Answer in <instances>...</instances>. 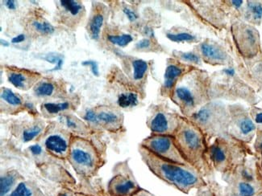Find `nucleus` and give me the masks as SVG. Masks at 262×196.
Segmentation results:
<instances>
[{"instance_id":"obj_8","label":"nucleus","mask_w":262,"mask_h":196,"mask_svg":"<svg viewBox=\"0 0 262 196\" xmlns=\"http://www.w3.org/2000/svg\"><path fill=\"white\" fill-rule=\"evenodd\" d=\"M106 196H154L141 188L128 165V159L118 162L107 184Z\"/></svg>"},{"instance_id":"obj_15","label":"nucleus","mask_w":262,"mask_h":196,"mask_svg":"<svg viewBox=\"0 0 262 196\" xmlns=\"http://www.w3.org/2000/svg\"><path fill=\"white\" fill-rule=\"evenodd\" d=\"M194 48L200 53L204 64L212 67L231 66L232 58L222 43L211 38L203 39Z\"/></svg>"},{"instance_id":"obj_37","label":"nucleus","mask_w":262,"mask_h":196,"mask_svg":"<svg viewBox=\"0 0 262 196\" xmlns=\"http://www.w3.org/2000/svg\"><path fill=\"white\" fill-rule=\"evenodd\" d=\"M122 11L124 12L127 20L129 21V23H137V21L140 19V15H139L137 10H136L133 7L124 6Z\"/></svg>"},{"instance_id":"obj_44","label":"nucleus","mask_w":262,"mask_h":196,"mask_svg":"<svg viewBox=\"0 0 262 196\" xmlns=\"http://www.w3.org/2000/svg\"><path fill=\"white\" fill-rule=\"evenodd\" d=\"M4 4H5V6L9 10L16 9V4H15V1H14V0H7V1H4Z\"/></svg>"},{"instance_id":"obj_12","label":"nucleus","mask_w":262,"mask_h":196,"mask_svg":"<svg viewBox=\"0 0 262 196\" xmlns=\"http://www.w3.org/2000/svg\"><path fill=\"white\" fill-rule=\"evenodd\" d=\"M180 114L173 111L166 105L151 106L147 117V127L151 134L173 135L179 127Z\"/></svg>"},{"instance_id":"obj_27","label":"nucleus","mask_w":262,"mask_h":196,"mask_svg":"<svg viewBox=\"0 0 262 196\" xmlns=\"http://www.w3.org/2000/svg\"><path fill=\"white\" fill-rule=\"evenodd\" d=\"M172 57L176 59L180 62L190 65V66L194 67V68H200L203 65V61L200 53L196 51L195 49H192L191 51L183 52L174 50L172 53Z\"/></svg>"},{"instance_id":"obj_17","label":"nucleus","mask_w":262,"mask_h":196,"mask_svg":"<svg viewBox=\"0 0 262 196\" xmlns=\"http://www.w3.org/2000/svg\"><path fill=\"white\" fill-rule=\"evenodd\" d=\"M93 110L95 121L92 125L95 128L103 129L114 135L125 133L124 114L118 106H99Z\"/></svg>"},{"instance_id":"obj_24","label":"nucleus","mask_w":262,"mask_h":196,"mask_svg":"<svg viewBox=\"0 0 262 196\" xmlns=\"http://www.w3.org/2000/svg\"><path fill=\"white\" fill-rule=\"evenodd\" d=\"M24 180L23 176L16 170L3 172L0 177V196H8Z\"/></svg>"},{"instance_id":"obj_4","label":"nucleus","mask_w":262,"mask_h":196,"mask_svg":"<svg viewBox=\"0 0 262 196\" xmlns=\"http://www.w3.org/2000/svg\"><path fill=\"white\" fill-rule=\"evenodd\" d=\"M104 159V149L93 140L73 134L67 160L79 177L88 180L96 176Z\"/></svg>"},{"instance_id":"obj_18","label":"nucleus","mask_w":262,"mask_h":196,"mask_svg":"<svg viewBox=\"0 0 262 196\" xmlns=\"http://www.w3.org/2000/svg\"><path fill=\"white\" fill-rule=\"evenodd\" d=\"M194 68H195L186 65L173 57L168 59L163 84L161 88V95L164 97L170 98L179 81Z\"/></svg>"},{"instance_id":"obj_32","label":"nucleus","mask_w":262,"mask_h":196,"mask_svg":"<svg viewBox=\"0 0 262 196\" xmlns=\"http://www.w3.org/2000/svg\"><path fill=\"white\" fill-rule=\"evenodd\" d=\"M60 4H61V8L64 9V11L67 14H70V15L72 17H77L78 15H81L82 11H83V7L78 1L61 0V1H60Z\"/></svg>"},{"instance_id":"obj_14","label":"nucleus","mask_w":262,"mask_h":196,"mask_svg":"<svg viewBox=\"0 0 262 196\" xmlns=\"http://www.w3.org/2000/svg\"><path fill=\"white\" fill-rule=\"evenodd\" d=\"M229 113V135L241 141L249 142L253 139L256 127L253 119L244 108L228 106Z\"/></svg>"},{"instance_id":"obj_9","label":"nucleus","mask_w":262,"mask_h":196,"mask_svg":"<svg viewBox=\"0 0 262 196\" xmlns=\"http://www.w3.org/2000/svg\"><path fill=\"white\" fill-rule=\"evenodd\" d=\"M232 41L241 57L251 60L260 53V36L254 27L243 22H234L230 28Z\"/></svg>"},{"instance_id":"obj_10","label":"nucleus","mask_w":262,"mask_h":196,"mask_svg":"<svg viewBox=\"0 0 262 196\" xmlns=\"http://www.w3.org/2000/svg\"><path fill=\"white\" fill-rule=\"evenodd\" d=\"M72 135L59 122H51L37 140L43 149L52 156L67 159Z\"/></svg>"},{"instance_id":"obj_5","label":"nucleus","mask_w":262,"mask_h":196,"mask_svg":"<svg viewBox=\"0 0 262 196\" xmlns=\"http://www.w3.org/2000/svg\"><path fill=\"white\" fill-rule=\"evenodd\" d=\"M205 134L210 144L211 140L229 135V113L222 102L211 101L189 117Z\"/></svg>"},{"instance_id":"obj_33","label":"nucleus","mask_w":262,"mask_h":196,"mask_svg":"<svg viewBox=\"0 0 262 196\" xmlns=\"http://www.w3.org/2000/svg\"><path fill=\"white\" fill-rule=\"evenodd\" d=\"M54 91H55V85L49 81H41L34 88L35 94L40 97L52 96Z\"/></svg>"},{"instance_id":"obj_35","label":"nucleus","mask_w":262,"mask_h":196,"mask_svg":"<svg viewBox=\"0 0 262 196\" xmlns=\"http://www.w3.org/2000/svg\"><path fill=\"white\" fill-rule=\"evenodd\" d=\"M208 184L206 187L198 189L197 193L194 196H220L218 191H220V186L215 183V180L207 182Z\"/></svg>"},{"instance_id":"obj_1","label":"nucleus","mask_w":262,"mask_h":196,"mask_svg":"<svg viewBox=\"0 0 262 196\" xmlns=\"http://www.w3.org/2000/svg\"><path fill=\"white\" fill-rule=\"evenodd\" d=\"M175 143L189 164L200 172L207 182L213 181L214 172L208 156L211 144L205 134L190 119L180 115L179 127L173 134Z\"/></svg>"},{"instance_id":"obj_19","label":"nucleus","mask_w":262,"mask_h":196,"mask_svg":"<svg viewBox=\"0 0 262 196\" xmlns=\"http://www.w3.org/2000/svg\"><path fill=\"white\" fill-rule=\"evenodd\" d=\"M45 121L36 119L35 121L25 122H15L12 125V133L19 140L27 143L38 139L46 130Z\"/></svg>"},{"instance_id":"obj_45","label":"nucleus","mask_w":262,"mask_h":196,"mask_svg":"<svg viewBox=\"0 0 262 196\" xmlns=\"http://www.w3.org/2000/svg\"><path fill=\"white\" fill-rule=\"evenodd\" d=\"M1 43H2L3 45L4 46V47H8L9 46V43H7V41H5V40H1Z\"/></svg>"},{"instance_id":"obj_40","label":"nucleus","mask_w":262,"mask_h":196,"mask_svg":"<svg viewBox=\"0 0 262 196\" xmlns=\"http://www.w3.org/2000/svg\"><path fill=\"white\" fill-rule=\"evenodd\" d=\"M82 65L83 66H88L91 68V70H92V74H93L94 76H96V77H99V66H98V64L96 61H83L82 63Z\"/></svg>"},{"instance_id":"obj_41","label":"nucleus","mask_w":262,"mask_h":196,"mask_svg":"<svg viewBox=\"0 0 262 196\" xmlns=\"http://www.w3.org/2000/svg\"><path fill=\"white\" fill-rule=\"evenodd\" d=\"M256 132H257V138H256V143H255V148H256V152L262 155V132L260 130H256Z\"/></svg>"},{"instance_id":"obj_23","label":"nucleus","mask_w":262,"mask_h":196,"mask_svg":"<svg viewBox=\"0 0 262 196\" xmlns=\"http://www.w3.org/2000/svg\"><path fill=\"white\" fill-rule=\"evenodd\" d=\"M165 36L170 41L179 43H189V44H198L202 41L203 38L195 32L185 27H173L168 31Z\"/></svg>"},{"instance_id":"obj_29","label":"nucleus","mask_w":262,"mask_h":196,"mask_svg":"<svg viewBox=\"0 0 262 196\" xmlns=\"http://www.w3.org/2000/svg\"><path fill=\"white\" fill-rule=\"evenodd\" d=\"M134 50L141 53H159L162 48L155 39L144 37L135 43Z\"/></svg>"},{"instance_id":"obj_16","label":"nucleus","mask_w":262,"mask_h":196,"mask_svg":"<svg viewBox=\"0 0 262 196\" xmlns=\"http://www.w3.org/2000/svg\"><path fill=\"white\" fill-rule=\"evenodd\" d=\"M120 58L124 75L145 97L147 81L152 62L132 56L121 55Z\"/></svg>"},{"instance_id":"obj_28","label":"nucleus","mask_w":262,"mask_h":196,"mask_svg":"<svg viewBox=\"0 0 262 196\" xmlns=\"http://www.w3.org/2000/svg\"><path fill=\"white\" fill-rule=\"evenodd\" d=\"M105 16L103 11H95L88 23V31L90 36L93 40H98L100 36L101 29L104 23Z\"/></svg>"},{"instance_id":"obj_2","label":"nucleus","mask_w":262,"mask_h":196,"mask_svg":"<svg viewBox=\"0 0 262 196\" xmlns=\"http://www.w3.org/2000/svg\"><path fill=\"white\" fill-rule=\"evenodd\" d=\"M138 151L144 164L154 176L181 192L189 194L193 189L198 190L208 184L205 178L191 165L165 160L141 145Z\"/></svg>"},{"instance_id":"obj_20","label":"nucleus","mask_w":262,"mask_h":196,"mask_svg":"<svg viewBox=\"0 0 262 196\" xmlns=\"http://www.w3.org/2000/svg\"><path fill=\"white\" fill-rule=\"evenodd\" d=\"M8 79L10 83L22 90H27L33 86L40 78L37 72H30L29 70L19 68H7Z\"/></svg>"},{"instance_id":"obj_34","label":"nucleus","mask_w":262,"mask_h":196,"mask_svg":"<svg viewBox=\"0 0 262 196\" xmlns=\"http://www.w3.org/2000/svg\"><path fill=\"white\" fill-rule=\"evenodd\" d=\"M31 26L33 28V30L38 32L40 35H44V36L52 35L55 31L54 27L47 21L33 20L31 23Z\"/></svg>"},{"instance_id":"obj_21","label":"nucleus","mask_w":262,"mask_h":196,"mask_svg":"<svg viewBox=\"0 0 262 196\" xmlns=\"http://www.w3.org/2000/svg\"><path fill=\"white\" fill-rule=\"evenodd\" d=\"M25 110L22 98L8 88H3L1 92V112L8 114H16Z\"/></svg>"},{"instance_id":"obj_36","label":"nucleus","mask_w":262,"mask_h":196,"mask_svg":"<svg viewBox=\"0 0 262 196\" xmlns=\"http://www.w3.org/2000/svg\"><path fill=\"white\" fill-rule=\"evenodd\" d=\"M42 59L50 64H55V68L52 69L51 71H57L62 68L63 59L60 55L54 54V53H50V54H47L42 57Z\"/></svg>"},{"instance_id":"obj_31","label":"nucleus","mask_w":262,"mask_h":196,"mask_svg":"<svg viewBox=\"0 0 262 196\" xmlns=\"http://www.w3.org/2000/svg\"><path fill=\"white\" fill-rule=\"evenodd\" d=\"M134 40L133 35L129 33L120 32L116 34H109L107 36V40L113 45L119 47H125L132 43Z\"/></svg>"},{"instance_id":"obj_7","label":"nucleus","mask_w":262,"mask_h":196,"mask_svg":"<svg viewBox=\"0 0 262 196\" xmlns=\"http://www.w3.org/2000/svg\"><path fill=\"white\" fill-rule=\"evenodd\" d=\"M186 6L199 26L215 33L225 27V11L221 1H187Z\"/></svg>"},{"instance_id":"obj_11","label":"nucleus","mask_w":262,"mask_h":196,"mask_svg":"<svg viewBox=\"0 0 262 196\" xmlns=\"http://www.w3.org/2000/svg\"><path fill=\"white\" fill-rule=\"evenodd\" d=\"M228 183L224 196H255L259 193L256 175L252 169L239 165L231 173L223 176Z\"/></svg>"},{"instance_id":"obj_25","label":"nucleus","mask_w":262,"mask_h":196,"mask_svg":"<svg viewBox=\"0 0 262 196\" xmlns=\"http://www.w3.org/2000/svg\"><path fill=\"white\" fill-rule=\"evenodd\" d=\"M72 108L71 103L68 102H46L41 105V112L45 117L51 118V117H59L65 114L66 112L71 110Z\"/></svg>"},{"instance_id":"obj_22","label":"nucleus","mask_w":262,"mask_h":196,"mask_svg":"<svg viewBox=\"0 0 262 196\" xmlns=\"http://www.w3.org/2000/svg\"><path fill=\"white\" fill-rule=\"evenodd\" d=\"M58 122L74 135L88 137L92 134V128L78 117L65 113L58 117Z\"/></svg>"},{"instance_id":"obj_42","label":"nucleus","mask_w":262,"mask_h":196,"mask_svg":"<svg viewBox=\"0 0 262 196\" xmlns=\"http://www.w3.org/2000/svg\"><path fill=\"white\" fill-rule=\"evenodd\" d=\"M56 196H75V193L70 189H61L57 191Z\"/></svg>"},{"instance_id":"obj_43","label":"nucleus","mask_w":262,"mask_h":196,"mask_svg":"<svg viewBox=\"0 0 262 196\" xmlns=\"http://www.w3.org/2000/svg\"><path fill=\"white\" fill-rule=\"evenodd\" d=\"M25 39H26V36H25V34H19L18 36H15V37L12 38V43H20L22 42L25 41Z\"/></svg>"},{"instance_id":"obj_39","label":"nucleus","mask_w":262,"mask_h":196,"mask_svg":"<svg viewBox=\"0 0 262 196\" xmlns=\"http://www.w3.org/2000/svg\"><path fill=\"white\" fill-rule=\"evenodd\" d=\"M75 193V196H106L105 195L104 193L103 194H101L99 192H93V191H91V190H88V189L82 188L78 189V190H75L74 191Z\"/></svg>"},{"instance_id":"obj_13","label":"nucleus","mask_w":262,"mask_h":196,"mask_svg":"<svg viewBox=\"0 0 262 196\" xmlns=\"http://www.w3.org/2000/svg\"><path fill=\"white\" fill-rule=\"evenodd\" d=\"M140 145L165 160L180 164H189L179 151L173 135L150 134L143 139Z\"/></svg>"},{"instance_id":"obj_38","label":"nucleus","mask_w":262,"mask_h":196,"mask_svg":"<svg viewBox=\"0 0 262 196\" xmlns=\"http://www.w3.org/2000/svg\"><path fill=\"white\" fill-rule=\"evenodd\" d=\"M251 117L256 125V130L262 132V110L258 108H253L251 110Z\"/></svg>"},{"instance_id":"obj_46","label":"nucleus","mask_w":262,"mask_h":196,"mask_svg":"<svg viewBox=\"0 0 262 196\" xmlns=\"http://www.w3.org/2000/svg\"><path fill=\"white\" fill-rule=\"evenodd\" d=\"M255 196H262V191H260V192L257 193Z\"/></svg>"},{"instance_id":"obj_26","label":"nucleus","mask_w":262,"mask_h":196,"mask_svg":"<svg viewBox=\"0 0 262 196\" xmlns=\"http://www.w3.org/2000/svg\"><path fill=\"white\" fill-rule=\"evenodd\" d=\"M8 196H47L33 181L24 180Z\"/></svg>"},{"instance_id":"obj_3","label":"nucleus","mask_w":262,"mask_h":196,"mask_svg":"<svg viewBox=\"0 0 262 196\" xmlns=\"http://www.w3.org/2000/svg\"><path fill=\"white\" fill-rule=\"evenodd\" d=\"M170 99L179 106L183 117H191L202 106L212 101L211 74L201 68L191 70L179 81Z\"/></svg>"},{"instance_id":"obj_30","label":"nucleus","mask_w":262,"mask_h":196,"mask_svg":"<svg viewBox=\"0 0 262 196\" xmlns=\"http://www.w3.org/2000/svg\"><path fill=\"white\" fill-rule=\"evenodd\" d=\"M245 18L255 24L260 23L262 19V4L259 2L248 1L245 10Z\"/></svg>"},{"instance_id":"obj_6","label":"nucleus","mask_w":262,"mask_h":196,"mask_svg":"<svg viewBox=\"0 0 262 196\" xmlns=\"http://www.w3.org/2000/svg\"><path fill=\"white\" fill-rule=\"evenodd\" d=\"M245 149L242 142L231 136L219 137L209 146L208 156L213 170L223 176L231 173L242 164Z\"/></svg>"}]
</instances>
